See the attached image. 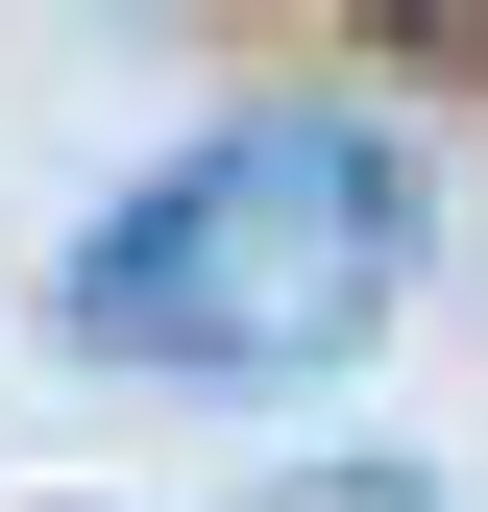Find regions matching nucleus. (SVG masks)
<instances>
[{
    "label": "nucleus",
    "mask_w": 488,
    "mask_h": 512,
    "mask_svg": "<svg viewBox=\"0 0 488 512\" xmlns=\"http://www.w3.org/2000/svg\"><path fill=\"white\" fill-rule=\"evenodd\" d=\"M391 269H415V171L366 122H244V147L147 171L74 244V342H122V366H318V342L391 317Z\"/></svg>",
    "instance_id": "f257e3e1"
}]
</instances>
